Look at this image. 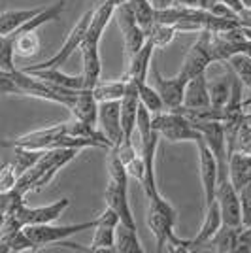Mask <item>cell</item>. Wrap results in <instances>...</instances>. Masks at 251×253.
<instances>
[{"label":"cell","mask_w":251,"mask_h":253,"mask_svg":"<svg viewBox=\"0 0 251 253\" xmlns=\"http://www.w3.org/2000/svg\"><path fill=\"white\" fill-rule=\"evenodd\" d=\"M23 229V225L17 221L15 215H11L8 219L0 223V253H10V244L13 236Z\"/></svg>","instance_id":"cell-36"},{"label":"cell","mask_w":251,"mask_h":253,"mask_svg":"<svg viewBox=\"0 0 251 253\" xmlns=\"http://www.w3.org/2000/svg\"><path fill=\"white\" fill-rule=\"evenodd\" d=\"M149 4L153 6L155 11H163L172 8V6H176V0H149Z\"/></svg>","instance_id":"cell-41"},{"label":"cell","mask_w":251,"mask_h":253,"mask_svg":"<svg viewBox=\"0 0 251 253\" xmlns=\"http://www.w3.org/2000/svg\"><path fill=\"white\" fill-rule=\"evenodd\" d=\"M242 208V225H251V176L238 189Z\"/></svg>","instance_id":"cell-38"},{"label":"cell","mask_w":251,"mask_h":253,"mask_svg":"<svg viewBox=\"0 0 251 253\" xmlns=\"http://www.w3.org/2000/svg\"><path fill=\"white\" fill-rule=\"evenodd\" d=\"M0 68L6 70V72H15L17 70L11 34H0Z\"/></svg>","instance_id":"cell-37"},{"label":"cell","mask_w":251,"mask_h":253,"mask_svg":"<svg viewBox=\"0 0 251 253\" xmlns=\"http://www.w3.org/2000/svg\"><path fill=\"white\" fill-rule=\"evenodd\" d=\"M115 19H117V25L121 29V34H123V47H125V61H128L134 53H138V49L146 43V34L140 29V25L136 23L134 15H132V10L128 6V2L125 4H119L115 6L114 11Z\"/></svg>","instance_id":"cell-9"},{"label":"cell","mask_w":251,"mask_h":253,"mask_svg":"<svg viewBox=\"0 0 251 253\" xmlns=\"http://www.w3.org/2000/svg\"><path fill=\"white\" fill-rule=\"evenodd\" d=\"M202 2V8H206V0H200Z\"/></svg>","instance_id":"cell-44"},{"label":"cell","mask_w":251,"mask_h":253,"mask_svg":"<svg viewBox=\"0 0 251 253\" xmlns=\"http://www.w3.org/2000/svg\"><path fill=\"white\" fill-rule=\"evenodd\" d=\"M125 169H126V172H128V176L138 179L140 183L146 179V167H144V161H142V157H140V153H138L130 163H126Z\"/></svg>","instance_id":"cell-40"},{"label":"cell","mask_w":251,"mask_h":253,"mask_svg":"<svg viewBox=\"0 0 251 253\" xmlns=\"http://www.w3.org/2000/svg\"><path fill=\"white\" fill-rule=\"evenodd\" d=\"M146 221L149 231L155 238V246H157V252L165 250L167 242L174 244L176 242V221H178V213L174 210V206L168 201H165L161 197V193L147 199V215Z\"/></svg>","instance_id":"cell-3"},{"label":"cell","mask_w":251,"mask_h":253,"mask_svg":"<svg viewBox=\"0 0 251 253\" xmlns=\"http://www.w3.org/2000/svg\"><path fill=\"white\" fill-rule=\"evenodd\" d=\"M13 149V159H11V167L15 169L17 176H21L25 170H29L42 157V153L45 149H27V148H11Z\"/></svg>","instance_id":"cell-31"},{"label":"cell","mask_w":251,"mask_h":253,"mask_svg":"<svg viewBox=\"0 0 251 253\" xmlns=\"http://www.w3.org/2000/svg\"><path fill=\"white\" fill-rule=\"evenodd\" d=\"M89 252H115V227L96 225L93 229V240L89 246Z\"/></svg>","instance_id":"cell-28"},{"label":"cell","mask_w":251,"mask_h":253,"mask_svg":"<svg viewBox=\"0 0 251 253\" xmlns=\"http://www.w3.org/2000/svg\"><path fill=\"white\" fill-rule=\"evenodd\" d=\"M199 148V174L202 191H204V210L211 202H215V191H217V161L213 157L211 149L206 146L204 140L195 142Z\"/></svg>","instance_id":"cell-10"},{"label":"cell","mask_w":251,"mask_h":253,"mask_svg":"<svg viewBox=\"0 0 251 253\" xmlns=\"http://www.w3.org/2000/svg\"><path fill=\"white\" fill-rule=\"evenodd\" d=\"M208 89L211 106L213 108H225V104L229 102L230 98V91H232V74L229 76V80L208 84Z\"/></svg>","instance_id":"cell-35"},{"label":"cell","mask_w":251,"mask_h":253,"mask_svg":"<svg viewBox=\"0 0 251 253\" xmlns=\"http://www.w3.org/2000/svg\"><path fill=\"white\" fill-rule=\"evenodd\" d=\"M151 125L168 142H199L202 134L191 125L185 116L172 110H163L159 114H151Z\"/></svg>","instance_id":"cell-5"},{"label":"cell","mask_w":251,"mask_h":253,"mask_svg":"<svg viewBox=\"0 0 251 253\" xmlns=\"http://www.w3.org/2000/svg\"><path fill=\"white\" fill-rule=\"evenodd\" d=\"M66 134V123L31 130L10 140H0V148H27V149H51L57 146V140Z\"/></svg>","instance_id":"cell-8"},{"label":"cell","mask_w":251,"mask_h":253,"mask_svg":"<svg viewBox=\"0 0 251 253\" xmlns=\"http://www.w3.org/2000/svg\"><path fill=\"white\" fill-rule=\"evenodd\" d=\"M70 206V199H59V201L51 202V204H45V206H36L31 208L27 204H23L19 210L15 211V217L17 221L25 225H42V223H55L63 211Z\"/></svg>","instance_id":"cell-12"},{"label":"cell","mask_w":251,"mask_h":253,"mask_svg":"<svg viewBox=\"0 0 251 253\" xmlns=\"http://www.w3.org/2000/svg\"><path fill=\"white\" fill-rule=\"evenodd\" d=\"M229 174L236 191L251 176V151H230L229 153Z\"/></svg>","instance_id":"cell-22"},{"label":"cell","mask_w":251,"mask_h":253,"mask_svg":"<svg viewBox=\"0 0 251 253\" xmlns=\"http://www.w3.org/2000/svg\"><path fill=\"white\" fill-rule=\"evenodd\" d=\"M115 252L119 253H144L138 238V229H130L119 221L115 227Z\"/></svg>","instance_id":"cell-24"},{"label":"cell","mask_w":251,"mask_h":253,"mask_svg":"<svg viewBox=\"0 0 251 253\" xmlns=\"http://www.w3.org/2000/svg\"><path fill=\"white\" fill-rule=\"evenodd\" d=\"M25 204V195L17 187L0 193V223L15 215V211Z\"/></svg>","instance_id":"cell-30"},{"label":"cell","mask_w":251,"mask_h":253,"mask_svg":"<svg viewBox=\"0 0 251 253\" xmlns=\"http://www.w3.org/2000/svg\"><path fill=\"white\" fill-rule=\"evenodd\" d=\"M96 227V217L85 223H72V225H55V223H42V225H25L23 231L36 244L40 250L49 244H63L66 238L82 231H93Z\"/></svg>","instance_id":"cell-6"},{"label":"cell","mask_w":251,"mask_h":253,"mask_svg":"<svg viewBox=\"0 0 251 253\" xmlns=\"http://www.w3.org/2000/svg\"><path fill=\"white\" fill-rule=\"evenodd\" d=\"M42 8H27V10H6L0 13V34H13L25 23L32 19Z\"/></svg>","instance_id":"cell-23"},{"label":"cell","mask_w":251,"mask_h":253,"mask_svg":"<svg viewBox=\"0 0 251 253\" xmlns=\"http://www.w3.org/2000/svg\"><path fill=\"white\" fill-rule=\"evenodd\" d=\"M98 2H104V0H98Z\"/></svg>","instance_id":"cell-45"},{"label":"cell","mask_w":251,"mask_h":253,"mask_svg":"<svg viewBox=\"0 0 251 253\" xmlns=\"http://www.w3.org/2000/svg\"><path fill=\"white\" fill-rule=\"evenodd\" d=\"M136 128L140 132V157L146 167V179L142 181V189H144L146 199H151V197L159 195L157 179H155V155H157L161 134L151 125V112L142 104L138 110Z\"/></svg>","instance_id":"cell-2"},{"label":"cell","mask_w":251,"mask_h":253,"mask_svg":"<svg viewBox=\"0 0 251 253\" xmlns=\"http://www.w3.org/2000/svg\"><path fill=\"white\" fill-rule=\"evenodd\" d=\"M153 51H155V45L149 38H146V43L138 49V53H134L128 61H125V74H123V78H132L134 82H146L147 68L151 64Z\"/></svg>","instance_id":"cell-18"},{"label":"cell","mask_w":251,"mask_h":253,"mask_svg":"<svg viewBox=\"0 0 251 253\" xmlns=\"http://www.w3.org/2000/svg\"><path fill=\"white\" fill-rule=\"evenodd\" d=\"M191 110H200V108H208L211 106L209 100V89L206 82V72L191 78L185 85V93H183V104Z\"/></svg>","instance_id":"cell-19"},{"label":"cell","mask_w":251,"mask_h":253,"mask_svg":"<svg viewBox=\"0 0 251 253\" xmlns=\"http://www.w3.org/2000/svg\"><path fill=\"white\" fill-rule=\"evenodd\" d=\"M176 4H179V6H195V8H202V2H200V0H176Z\"/></svg>","instance_id":"cell-42"},{"label":"cell","mask_w":251,"mask_h":253,"mask_svg":"<svg viewBox=\"0 0 251 253\" xmlns=\"http://www.w3.org/2000/svg\"><path fill=\"white\" fill-rule=\"evenodd\" d=\"M138 87V96H140V104L146 106L151 114H159L165 110V104L161 100V95L153 85H147L146 82H136Z\"/></svg>","instance_id":"cell-32"},{"label":"cell","mask_w":251,"mask_h":253,"mask_svg":"<svg viewBox=\"0 0 251 253\" xmlns=\"http://www.w3.org/2000/svg\"><path fill=\"white\" fill-rule=\"evenodd\" d=\"M128 6L132 10V15L136 23L140 25V29L144 31V34H149L153 25H155V10L153 6L149 4V0H128Z\"/></svg>","instance_id":"cell-26"},{"label":"cell","mask_w":251,"mask_h":253,"mask_svg":"<svg viewBox=\"0 0 251 253\" xmlns=\"http://www.w3.org/2000/svg\"><path fill=\"white\" fill-rule=\"evenodd\" d=\"M176 27L174 25H168V23H155L151 32L147 34V38L153 42L155 49H161V47H167L172 43V40L176 38Z\"/></svg>","instance_id":"cell-34"},{"label":"cell","mask_w":251,"mask_h":253,"mask_svg":"<svg viewBox=\"0 0 251 253\" xmlns=\"http://www.w3.org/2000/svg\"><path fill=\"white\" fill-rule=\"evenodd\" d=\"M93 8H89V10L85 11L84 15L76 21V25L72 27V31L68 32V36H66V40L64 43L61 45V49L55 53L53 57L49 59H45L42 63L38 64H32V66H27V68H23V70H38V68H61L70 57H72V53L76 49H80V45L84 42V36L85 32H87V27H89V21H91V17H93Z\"/></svg>","instance_id":"cell-7"},{"label":"cell","mask_w":251,"mask_h":253,"mask_svg":"<svg viewBox=\"0 0 251 253\" xmlns=\"http://www.w3.org/2000/svg\"><path fill=\"white\" fill-rule=\"evenodd\" d=\"M106 169H108V176H110L112 181H117V183H121V185H128V172H126L125 165L121 163V159H119L114 146L108 149Z\"/></svg>","instance_id":"cell-33"},{"label":"cell","mask_w":251,"mask_h":253,"mask_svg":"<svg viewBox=\"0 0 251 253\" xmlns=\"http://www.w3.org/2000/svg\"><path fill=\"white\" fill-rule=\"evenodd\" d=\"M25 72H29V74H32L34 78H38V80H42V82L59 85V87H64V89H72V91L85 89V80L82 74L78 76L64 74L59 68H38V70H25Z\"/></svg>","instance_id":"cell-20"},{"label":"cell","mask_w":251,"mask_h":253,"mask_svg":"<svg viewBox=\"0 0 251 253\" xmlns=\"http://www.w3.org/2000/svg\"><path fill=\"white\" fill-rule=\"evenodd\" d=\"M13 55L19 59H31L40 51V38L36 31L13 32Z\"/></svg>","instance_id":"cell-25"},{"label":"cell","mask_w":251,"mask_h":253,"mask_svg":"<svg viewBox=\"0 0 251 253\" xmlns=\"http://www.w3.org/2000/svg\"><path fill=\"white\" fill-rule=\"evenodd\" d=\"M115 6H119V4H125V2H128V0H112Z\"/></svg>","instance_id":"cell-43"},{"label":"cell","mask_w":251,"mask_h":253,"mask_svg":"<svg viewBox=\"0 0 251 253\" xmlns=\"http://www.w3.org/2000/svg\"><path fill=\"white\" fill-rule=\"evenodd\" d=\"M38 248H36V244L32 242L31 238L25 234V231H19L15 236H13V240L10 244V253H17V252H36Z\"/></svg>","instance_id":"cell-39"},{"label":"cell","mask_w":251,"mask_h":253,"mask_svg":"<svg viewBox=\"0 0 251 253\" xmlns=\"http://www.w3.org/2000/svg\"><path fill=\"white\" fill-rule=\"evenodd\" d=\"M128 185H121L117 181H112L108 179V185L104 189V202L108 208L117 213L119 221L130 227V229H136V221H134V215H132V210H130V204H128Z\"/></svg>","instance_id":"cell-14"},{"label":"cell","mask_w":251,"mask_h":253,"mask_svg":"<svg viewBox=\"0 0 251 253\" xmlns=\"http://www.w3.org/2000/svg\"><path fill=\"white\" fill-rule=\"evenodd\" d=\"M185 85H187V80H183L179 74L174 78H165L157 66H153V87L161 95L165 110H176L183 104Z\"/></svg>","instance_id":"cell-13"},{"label":"cell","mask_w":251,"mask_h":253,"mask_svg":"<svg viewBox=\"0 0 251 253\" xmlns=\"http://www.w3.org/2000/svg\"><path fill=\"white\" fill-rule=\"evenodd\" d=\"M126 89V78L114 80V82H98L93 87V95L98 102L104 100H121Z\"/></svg>","instance_id":"cell-27"},{"label":"cell","mask_w":251,"mask_h":253,"mask_svg":"<svg viewBox=\"0 0 251 253\" xmlns=\"http://www.w3.org/2000/svg\"><path fill=\"white\" fill-rule=\"evenodd\" d=\"M240 227L234 225H223L215 231V234L209 238L206 246L202 248V252H213V253H232L234 252V244H236V236L240 232Z\"/></svg>","instance_id":"cell-21"},{"label":"cell","mask_w":251,"mask_h":253,"mask_svg":"<svg viewBox=\"0 0 251 253\" xmlns=\"http://www.w3.org/2000/svg\"><path fill=\"white\" fill-rule=\"evenodd\" d=\"M227 64L232 70V74L240 80L242 85H246L251 91V57L246 53H234L227 59Z\"/></svg>","instance_id":"cell-29"},{"label":"cell","mask_w":251,"mask_h":253,"mask_svg":"<svg viewBox=\"0 0 251 253\" xmlns=\"http://www.w3.org/2000/svg\"><path fill=\"white\" fill-rule=\"evenodd\" d=\"M98 45L100 43L87 42V40H84L82 45H80L82 63H84L82 76L85 80V89H93L94 85L100 82V53H98Z\"/></svg>","instance_id":"cell-17"},{"label":"cell","mask_w":251,"mask_h":253,"mask_svg":"<svg viewBox=\"0 0 251 253\" xmlns=\"http://www.w3.org/2000/svg\"><path fill=\"white\" fill-rule=\"evenodd\" d=\"M96 126L112 142V146H119L125 140V136H123V126H121V104H119V100L98 102Z\"/></svg>","instance_id":"cell-11"},{"label":"cell","mask_w":251,"mask_h":253,"mask_svg":"<svg viewBox=\"0 0 251 253\" xmlns=\"http://www.w3.org/2000/svg\"><path fill=\"white\" fill-rule=\"evenodd\" d=\"M78 153H80V149H74V148L45 149L42 153V157L17 178L15 187L21 191L23 195H27L31 191L42 189V187H45L55 178V174L63 169L64 165H68Z\"/></svg>","instance_id":"cell-1"},{"label":"cell","mask_w":251,"mask_h":253,"mask_svg":"<svg viewBox=\"0 0 251 253\" xmlns=\"http://www.w3.org/2000/svg\"><path fill=\"white\" fill-rule=\"evenodd\" d=\"M121 126H123V136L125 140H130L134 128H136V117L140 110V96H138L136 82L132 78H126V89L121 100Z\"/></svg>","instance_id":"cell-15"},{"label":"cell","mask_w":251,"mask_h":253,"mask_svg":"<svg viewBox=\"0 0 251 253\" xmlns=\"http://www.w3.org/2000/svg\"><path fill=\"white\" fill-rule=\"evenodd\" d=\"M74 119L84 121L89 125H96L98 116V100L94 98L93 89H80L74 96L72 104L68 106Z\"/></svg>","instance_id":"cell-16"},{"label":"cell","mask_w":251,"mask_h":253,"mask_svg":"<svg viewBox=\"0 0 251 253\" xmlns=\"http://www.w3.org/2000/svg\"><path fill=\"white\" fill-rule=\"evenodd\" d=\"M211 63H217L215 45H213V32L202 29L199 38H197V42L189 47V51L185 55V59H183V64H181L178 74L189 82L195 76L204 74L206 68Z\"/></svg>","instance_id":"cell-4"}]
</instances>
